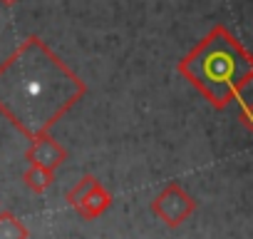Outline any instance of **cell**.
I'll use <instances>...</instances> for the list:
<instances>
[{
    "label": "cell",
    "mask_w": 253,
    "mask_h": 239,
    "mask_svg": "<svg viewBox=\"0 0 253 239\" xmlns=\"http://www.w3.org/2000/svg\"><path fill=\"white\" fill-rule=\"evenodd\" d=\"M87 95V82L38 35L0 62V115L28 140L50 132Z\"/></svg>",
    "instance_id": "6da1fadb"
},
{
    "label": "cell",
    "mask_w": 253,
    "mask_h": 239,
    "mask_svg": "<svg viewBox=\"0 0 253 239\" xmlns=\"http://www.w3.org/2000/svg\"><path fill=\"white\" fill-rule=\"evenodd\" d=\"M176 72L213 110H226L233 102H243L248 110L246 90L253 80V58L226 25H213L176 62Z\"/></svg>",
    "instance_id": "7a4b0ae2"
},
{
    "label": "cell",
    "mask_w": 253,
    "mask_h": 239,
    "mask_svg": "<svg viewBox=\"0 0 253 239\" xmlns=\"http://www.w3.org/2000/svg\"><path fill=\"white\" fill-rule=\"evenodd\" d=\"M196 209H199V202L179 182H169L152 202V214L159 217L169 229L181 227Z\"/></svg>",
    "instance_id": "3957f363"
},
{
    "label": "cell",
    "mask_w": 253,
    "mask_h": 239,
    "mask_svg": "<svg viewBox=\"0 0 253 239\" xmlns=\"http://www.w3.org/2000/svg\"><path fill=\"white\" fill-rule=\"evenodd\" d=\"M65 199L82 219H97L112 207V194L92 175H84L72 189H67Z\"/></svg>",
    "instance_id": "277c9868"
},
{
    "label": "cell",
    "mask_w": 253,
    "mask_h": 239,
    "mask_svg": "<svg viewBox=\"0 0 253 239\" xmlns=\"http://www.w3.org/2000/svg\"><path fill=\"white\" fill-rule=\"evenodd\" d=\"M25 160H28V165H40V167H47V170L57 172L67 162V150L55 137H50V132H42V135L30 140Z\"/></svg>",
    "instance_id": "5b68a950"
},
{
    "label": "cell",
    "mask_w": 253,
    "mask_h": 239,
    "mask_svg": "<svg viewBox=\"0 0 253 239\" xmlns=\"http://www.w3.org/2000/svg\"><path fill=\"white\" fill-rule=\"evenodd\" d=\"M23 182L30 192L45 194L50 189V184L55 182V172L47 167H40V165H28V170L23 172Z\"/></svg>",
    "instance_id": "8992f818"
},
{
    "label": "cell",
    "mask_w": 253,
    "mask_h": 239,
    "mask_svg": "<svg viewBox=\"0 0 253 239\" xmlns=\"http://www.w3.org/2000/svg\"><path fill=\"white\" fill-rule=\"evenodd\" d=\"M30 229L8 209L0 212V239H28Z\"/></svg>",
    "instance_id": "52a82bcc"
},
{
    "label": "cell",
    "mask_w": 253,
    "mask_h": 239,
    "mask_svg": "<svg viewBox=\"0 0 253 239\" xmlns=\"http://www.w3.org/2000/svg\"><path fill=\"white\" fill-rule=\"evenodd\" d=\"M3 5H15V3H20V0H0Z\"/></svg>",
    "instance_id": "ba28073f"
}]
</instances>
